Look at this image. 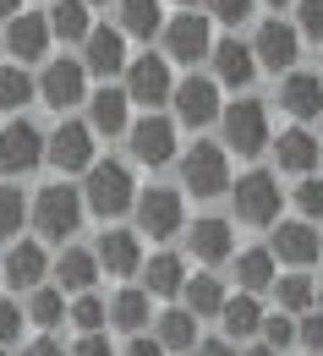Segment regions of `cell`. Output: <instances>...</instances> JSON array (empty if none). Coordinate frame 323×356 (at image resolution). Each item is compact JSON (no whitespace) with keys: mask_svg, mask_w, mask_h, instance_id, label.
Here are the masks:
<instances>
[{"mask_svg":"<svg viewBox=\"0 0 323 356\" xmlns=\"http://www.w3.org/2000/svg\"><path fill=\"white\" fill-rule=\"evenodd\" d=\"M132 203H138L132 170L115 165V159H93V165H88V186H83V209L104 214V220H115V214H126Z\"/></svg>","mask_w":323,"mask_h":356,"instance_id":"1","label":"cell"},{"mask_svg":"<svg viewBox=\"0 0 323 356\" xmlns=\"http://www.w3.org/2000/svg\"><path fill=\"white\" fill-rule=\"evenodd\" d=\"M231 203H235V220L241 225H274L285 192H279V181L269 170H252V176H241L231 186Z\"/></svg>","mask_w":323,"mask_h":356,"instance_id":"2","label":"cell"},{"mask_svg":"<svg viewBox=\"0 0 323 356\" xmlns=\"http://www.w3.org/2000/svg\"><path fill=\"white\" fill-rule=\"evenodd\" d=\"M33 225L44 230L49 241L77 236V225H83V192H72V186H44V192L33 197Z\"/></svg>","mask_w":323,"mask_h":356,"instance_id":"3","label":"cell"},{"mask_svg":"<svg viewBox=\"0 0 323 356\" xmlns=\"http://www.w3.org/2000/svg\"><path fill=\"white\" fill-rule=\"evenodd\" d=\"M181 186H186V192H197V197H220V192H231V165H225V148L197 143V148L181 159Z\"/></svg>","mask_w":323,"mask_h":356,"instance_id":"4","label":"cell"},{"mask_svg":"<svg viewBox=\"0 0 323 356\" xmlns=\"http://www.w3.org/2000/svg\"><path fill=\"white\" fill-rule=\"evenodd\" d=\"M225 148H241V159L269 148V110L258 99H241L225 110Z\"/></svg>","mask_w":323,"mask_h":356,"instance_id":"5","label":"cell"},{"mask_svg":"<svg viewBox=\"0 0 323 356\" xmlns=\"http://www.w3.org/2000/svg\"><path fill=\"white\" fill-rule=\"evenodd\" d=\"M0 165H6L11 176L39 170V165H44V132H39L33 121H11V127L0 132Z\"/></svg>","mask_w":323,"mask_h":356,"instance_id":"6","label":"cell"},{"mask_svg":"<svg viewBox=\"0 0 323 356\" xmlns=\"http://www.w3.org/2000/svg\"><path fill=\"white\" fill-rule=\"evenodd\" d=\"M44 159L55 165V170H88L93 165V132L83 127V121H60L55 127V137H44Z\"/></svg>","mask_w":323,"mask_h":356,"instance_id":"7","label":"cell"},{"mask_svg":"<svg viewBox=\"0 0 323 356\" xmlns=\"http://www.w3.org/2000/svg\"><path fill=\"white\" fill-rule=\"evenodd\" d=\"M132 209H138V230H142V236H154V241H165V236L181 230V192L154 186V192H142Z\"/></svg>","mask_w":323,"mask_h":356,"instance_id":"8","label":"cell"},{"mask_svg":"<svg viewBox=\"0 0 323 356\" xmlns=\"http://www.w3.org/2000/svg\"><path fill=\"white\" fill-rule=\"evenodd\" d=\"M170 60H154V55H142V60H132V77H126V104H165L170 99Z\"/></svg>","mask_w":323,"mask_h":356,"instance_id":"9","label":"cell"},{"mask_svg":"<svg viewBox=\"0 0 323 356\" xmlns=\"http://www.w3.org/2000/svg\"><path fill=\"white\" fill-rule=\"evenodd\" d=\"M126 137L142 165H170V154H176V121H165V115H142L138 127H126Z\"/></svg>","mask_w":323,"mask_h":356,"instance_id":"10","label":"cell"},{"mask_svg":"<svg viewBox=\"0 0 323 356\" xmlns=\"http://www.w3.org/2000/svg\"><path fill=\"white\" fill-rule=\"evenodd\" d=\"M170 99H176L181 127H208V121L220 115V88H214L208 77H186L181 88H170Z\"/></svg>","mask_w":323,"mask_h":356,"instance_id":"11","label":"cell"},{"mask_svg":"<svg viewBox=\"0 0 323 356\" xmlns=\"http://www.w3.org/2000/svg\"><path fill=\"white\" fill-rule=\"evenodd\" d=\"M44 274H49V258H44L39 241H17V247L6 252V264H0V280L17 285V291H33Z\"/></svg>","mask_w":323,"mask_h":356,"instance_id":"12","label":"cell"},{"mask_svg":"<svg viewBox=\"0 0 323 356\" xmlns=\"http://www.w3.org/2000/svg\"><path fill=\"white\" fill-rule=\"evenodd\" d=\"M88 55H83V72H99V77H115L126 66V33L115 28H88Z\"/></svg>","mask_w":323,"mask_h":356,"instance_id":"13","label":"cell"},{"mask_svg":"<svg viewBox=\"0 0 323 356\" xmlns=\"http://www.w3.org/2000/svg\"><path fill=\"white\" fill-rule=\"evenodd\" d=\"M6 49H11L17 60H44V49H49V22L39 17V11L11 17V28H6Z\"/></svg>","mask_w":323,"mask_h":356,"instance_id":"14","label":"cell"},{"mask_svg":"<svg viewBox=\"0 0 323 356\" xmlns=\"http://www.w3.org/2000/svg\"><path fill=\"white\" fill-rule=\"evenodd\" d=\"M165 49H170V60H203L208 55V17H176L170 28H165Z\"/></svg>","mask_w":323,"mask_h":356,"instance_id":"15","label":"cell"},{"mask_svg":"<svg viewBox=\"0 0 323 356\" xmlns=\"http://www.w3.org/2000/svg\"><path fill=\"white\" fill-rule=\"evenodd\" d=\"M279 104H285L290 115L307 121V115L323 110V83L313 77V72H285V77H279Z\"/></svg>","mask_w":323,"mask_h":356,"instance_id":"16","label":"cell"},{"mask_svg":"<svg viewBox=\"0 0 323 356\" xmlns=\"http://www.w3.org/2000/svg\"><path fill=\"white\" fill-rule=\"evenodd\" d=\"M39 93H44V104H55V110L77 104V99H83V60H49Z\"/></svg>","mask_w":323,"mask_h":356,"instance_id":"17","label":"cell"},{"mask_svg":"<svg viewBox=\"0 0 323 356\" xmlns=\"http://www.w3.org/2000/svg\"><path fill=\"white\" fill-rule=\"evenodd\" d=\"M252 60H258V66H274L279 77H285V66L296 60V33H290L285 22H263V28H258V44H252Z\"/></svg>","mask_w":323,"mask_h":356,"instance_id":"18","label":"cell"},{"mask_svg":"<svg viewBox=\"0 0 323 356\" xmlns=\"http://www.w3.org/2000/svg\"><path fill=\"white\" fill-rule=\"evenodd\" d=\"M93 264H104L110 274H138V268H142V247H138V236H132V230H110V236L99 241Z\"/></svg>","mask_w":323,"mask_h":356,"instance_id":"19","label":"cell"},{"mask_svg":"<svg viewBox=\"0 0 323 356\" xmlns=\"http://www.w3.org/2000/svg\"><path fill=\"white\" fill-rule=\"evenodd\" d=\"M269 258H285V264H296V268L313 264V258H318V230H313V225H279Z\"/></svg>","mask_w":323,"mask_h":356,"instance_id":"20","label":"cell"},{"mask_svg":"<svg viewBox=\"0 0 323 356\" xmlns=\"http://www.w3.org/2000/svg\"><path fill=\"white\" fill-rule=\"evenodd\" d=\"M126 127H132V121H126V93H121V88H104V93H93L88 132H99V137H121Z\"/></svg>","mask_w":323,"mask_h":356,"instance_id":"21","label":"cell"},{"mask_svg":"<svg viewBox=\"0 0 323 356\" xmlns=\"http://www.w3.org/2000/svg\"><path fill=\"white\" fill-rule=\"evenodd\" d=\"M214 66H220V83H231V88H247L258 77V60H252V49L241 44V39L214 44Z\"/></svg>","mask_w":323,"mask_h":356,"instance_id":"22","label":"cell"},{"mask_svg":"<svg viewBox=\"0 0 323 356\" xmlns=\"http://www.w3.org/2000/svg\"><path fill=\"white\" fill-rule=\"evenodd\" d=\"M186 247H192L203 264H225V258H231V225L225 220H197L192 236H186Z\"/></svg>","mask_w":323,"mask_h":356,"instance_id":"23","label":"cell"},{"mask_svg":"<svg viewBox=\"0 0 323 356\" xmlns=\"http://www.w3.org/2000/svg\"><path fill=\"white\" fill-rule=\"evenodd\" d=\"M55 280H60V291H77V296H88V285L99 280L93 252H83V247H66V252L55 258Z\"/></svg>","mask_w":323,"mask_h":356,"instance_id":"24","label":"cell"},{"mask_svg":"<svg viewBox=\"0 0 323 356\" xmlns=\"http://www.w3.org/2000/svg\"><path fill=\"white\" fill-rule=\"evenodd\" d=\"M274 159H279V170H290V176H307L313 165H318V143L307 132H285L274 143Z\"/></svg>","mask_w":323,"mask_h":356,"instance_id":"25","label":"cell"},{"mask_svg":"<svg viewBox=\"0 0 323 356\" xmlns=\"http://www.w3.org/2000/svg\"><path fill=\"white\" fill-rule=\"evenodd\" d=\"M181 285H186V268H181V258L159 252V258H148V264H142V291H154V296H176Z\"/></svg>","mask_w":323,"mask_h":356,"instance_id":"26","label":"cell"},{"mask_svg":"<svg viewBox=\"0 0 323 356\" xmlns=\"http://www.w3.org/2000/svg\"><path fill=\"white\" fill-rule=\"evenodd\" d=\"M192 346H197V318L186 307L165 312V318H159V351L170 356V351H192Z\"/></svg>","mask_w":323,"mask_h":356,"instance_id":"27","label":"cell"},{"mask_svg":"<svg viewBox=\"0 0 323 356\" xmlns=\"http://www.w3.org/2000/svg\"><path fill=\"white\" fill-rule=\"evenodd\" d=\"M235 280H241V296H258V291H269L274 285V258L258 247V252H241L235 258Z\"/></svg>","mask_w":323,"mask_h":356,"instance_id":"28","label":"cell"},{"mask_svg":"<svg viewBox=\"0 0 323 356\" xmlns=\"http://www.w3.org/2000/svg\"><path fill=\"white\" fill-rule=\"evenodd\" d=\"M49 33H60V39H88V0H55V11L44 17Z\"/></svg>","mask_w":323,"mask_h":356,"instance_id":"29","label":"cell"},{"mask_svg":"<svg viewBox=\"0 0 323 356\" xmlns=\"http://www.w3.org/2000/svg\"><path fill=\"white\" fill-rule=\"evenodd\" d=\"M104 318L115 323V329H126V334H138L142 323H148V291H121L110 307H104Z\"/></svg>","mask_w":323,"mask_h":356,"instance_id":"30","label":"cell"},{"mask_svg":"<svg viewBox=\"0 0 323 356\" xmlns=\"http://www.w3.org/2000/svg\"><path fill=\"white\" fill-rule=\"evenodd\" d=\"M220 318H225V334H231V340L258 334V329H263V312H258V302H252V296H225Z\"/></svg>","mask_w":323,"mask_h":356,"instance_id":"31","label":"cell"},{"mask_svg":"<svg viewBox=\"0 0 323 356\" xmlns=\"http://www.w3.org/2000/svg\"><path fill=\"white\" fill-rule=\"evenodd\" d=\"M181 291H186V312H192V318H203V312H220V307H225V285H220V280H208V274L186 280Z\"/></svg>","mask_w":323,"mask_h":356,"instance_id":"32","label":"cell"},{"mask_svg":"<svg viewBox=\"0 0 323 356\" xmlns=\"http://www.w3.org/2000/svg\"><path fill=\"white\" fill-rule=\"evenodd\" d=\"M154 28H159V0H121V33L154 39Z\"/></svg>","mask_w":323,"mask_h":356,"instance_id":"33","label":"cell"},{"mask_svg":"<svg viewBox=\"0 0 323 356\" xmlns=\"http://www.w3.org/2000/svg\"><path fill=\"white\" fill-rule=\"evenodd\" d=\"M28 318H33L39 329H55V323L66 318V302H60V291H44V285H33V296H28Z\"/></svg>","mask_w":323,"mask_h":356,"instance_id":"34","label":"cell"},{"mask_svg":"<svg viewBox=\"0 0 323 356\" xmlns=\"http://www.w3.org/2000/svg\"><path fill=\"white\" fill-rule=\"evenodd\" d=\"M28 99H33L28 72H22V66H6V72H0V110H22Z\"/></svg>","mask_w":323,"mask_h":356,"instance_id":"35","label":"cell"},{"mask_svg":"<svg viewBox=\"0 0 323 356\" xmlns=\"http://www.w3.org/2000/svg\"><path fill=\"white\" fill-rule=\"evenodd\" d=\"M279 285V312H307L313 307V280L290 274V280H274Z\"/></svg>","mask_w":323,"mask_h":356,"instance_id":"36","label":"cell"},{"mask_svg":"<svg viewBox=\"0 0 323 356\" xmlns=\"http://www.w3.org/2000/svg\"><path fill=\"white\" fill-rule=\"evenodd\" d=\"M22 230V192L17 186H0V241Z\"/></svg>","mask_w":323,"mask_h":356,"instance_id":"37","label":"cell"},{"mask_svg":"<svg viewBox=\"0 0 323 356\" xmlns=\"http://www.w3.org/2000/svg\"><path fill=\"white\" fill-rule=\"evenodd\" d=\"M72 323H77L83 334H99V323H104V302H99V296H77V302H72Z\"/></svg>","mask_w":323,"mask_h":356,"instance_id":"38","label":"cell"},{"mask_svg":"<svg viewBox=\"0 0 323 356\" xmlns=\"http://www.w3.org/2000/svg\"><path fill=\"white\" fill-rule=\"evenodd\" d=\"M263 334H269V340H263L269 351L290 346V340H296V323H290V312H274V318H263Z\"/></svg>","mask_w":323,"mask_h":356,"instance_id":"39","label":"cell"},{"mask_svg":"<svg viewBox=\"0 0 323 356\" xmlns=\"http://www.w3.org/2000/svg\"><path fill=\"white\" fill-rule=\"evenodd\" d=\"M296 203H301V214L323 220V181H301V186H296Z\"/></svg>","mask_w":323,"mask_h":356,"instance_id":"40","label":"cell"},{"mask_svg":"<svg viewBox=\"0 0 323 356\" xmlns=\"http://www.w3.org/2000/svg\"><path fill=\"white\" fill-rule=\"evenodd\" d=\"M296 11H301V33H307V39H323V0H301Z\"/></svg>","mask_w":323,"mask_h":356,"instance_id":"41","label":"cell"},{"mask_svg":"<svg viewBox=\"0 0 323 356\" xmlns=\"http://www.w3.org/2000/svg\"><path fill=\"white\" fill-rule=\"evenodd\" d=\"M22 334V307H11V302H0V346H11Z\"/></svg>","mask_w":323,"mask_h":356,"instance_id":"42","label":"cell"},{"mask_svg":"<svg viewBox=\"0 0 323 356\" xmlns=\"http://www.w3.org/2000/svg\"><path fill=\"white\" fill-rule=\"evenodd\" d=\"M208 11H214L220 22H241V17L252 11V0H208Z\"/></svg>","mask_w":323,"mask_h":356,"instance_id":"43","label":"cell"},{"mask_svg":"<svg viewBox=\"0 0 323 356\" xmlns=\"http://www.w3.org/2000/svg\"><path fill=\"white\" fill-rule=\"evenodd\" d=\"M296 340H301L307 351H323V318H301V323H296Z\"/></svg>","mask_w":323,"mask_h":356,"instance_id":"44","label":"cell"},{"mask_svg":"<svg viewBox=\"0 0 323 356\" xmlns=\"http://www.w3.org/2000/svg\"><path fill=\"white\" fill-rule=\"evenodd\" d=\"M72 356H115V351H110V346H104L99 334H83V340H77V351H72Z\"/></svg>","mask_w":323,"mask_h":356,"instance_id":"45","label":"cell"},{"mask_svg":"<svg viewBox=\"0 0 323 356\" xmlns=\"http://www.w3.org/2000/svg\"><path fill=\"white\" fill-rule=\"evenodd\" d=\"M192 356H235L231 340H208V346H192Z\"/></svg>","mask_w":323,"mask_h":356,"instance_id":"46","label":"cell"},{"mask_svg":"<svg viewBox=\"0 0 323 356\" xmlns=\"http://www.w3.org/2000/svg\"><path fill=\"white\" fill-rule=\"evenodd\" d=\"M126 356H165V351H159V340H132Z\"/></svg>","mask_w":323,"mask_h":356,"instance_id":"47","label":"cell"},{"mask_svg":"<svg viewBox=\"0 0 323 356\" xmlns=\"http://www.w3.org/2000/svg\"><path fill=\"white\" fill-rule=\"evenodd\" d=\"M28 356H66V351H60L55 340H33V346H28Z\"/></svg>","mask_w":323,"mask_h":356,"instance_id":"48","label":"cell"},{"mask_svg":"<svg viewBox=\"0 0 323 356\" xmlns=\"http://www.w3.org/2000/svg\"><path fill=\"white\" fill-rule=\"evenodd\" d=\"M17 6H22V0H0V17H17Z\"/></svg>","mask_w":323,"mask_h":356,"instance_id":"49","label":"cell"},{"mask_svg":"<svg viewBox=\"0 0 323 356\" xmlns=\"http://www.w3.org/2000/svg\"><path fill=\"white\" fill-rule=\"evenodd\" d=\"M247 356H279V351H269V346H252V351H247Z\"/></svg>","mask_w":323,"mask_h":356,"instance_id":"50","label":"cell"},{"mask_svg":"<svg viewBox=\"0 0 323 356\" xmlns=\"http://www.w3.org/2000/svg\"><path fill=\"white\" fill-rule=\"evenodd\" d=\"M313 296H318V307H323V285H318V291H313Z\"/></svg>","mask_w":323,"mask_h":356,"instance_id":"51","label":"cell"},{"mask_svg":"<svg viewBox=\"0 0 323 356\" xmlns=\"http://www.w3.org/2000/svg\"><path fill=\"white\" fill-rule=\"evenodd\" d=\"M269 6H285V0H269Z\"/></svg>","mask_w":323,"mask_h":356,"instance_id":"52","label":"cell"},{"mask_svg":"<svg viewBox=\"0 0 323 356\" xmlns=\"http://www.w3.org/2000/svg\"><path fill=\"white\" fill-rule=\"evenodd\" d=\"M318 252H323V236H318Z\"/></svg>","mask_w":323,"mask_h":356,"instance_id":"53","label":"cell"},{"mask_svg":"<svg viewBox=\"0 0 323 356\" xmlns=\"http://www.w3.org/2000/svg\"><path fill=\"white\" fill-rule=\"evenodd\" d=\"M318 159H323V148H318Z\"/></svg>","mask_w":323,"mask_h":356,"instance_id":"54","label":"cell"},{"mask_svg":"<svg viewBox=\"0 0 323 356\" xmlns=\"http://www.w3.org/2000/svg\"><path fill=\"white\" fill-rule=\"evenodd\" d=\"M0 356H6V351H0Z\"/></svg>","mask_w":323,"mask_h":356,"instance_id":"55","label":"cell"}]
</instances>
